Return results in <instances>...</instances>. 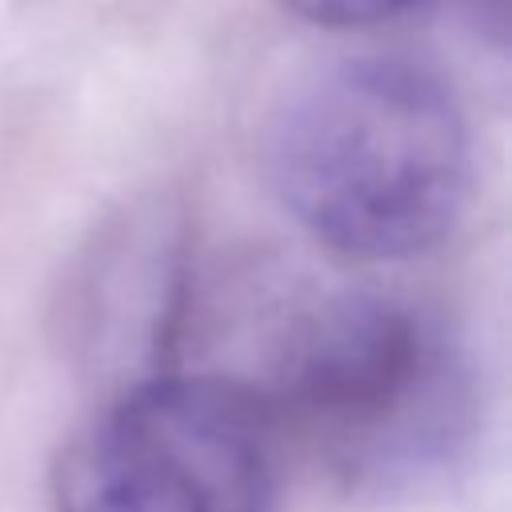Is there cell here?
<instances>
[{
	"instance_id": "cell-1",
	"label": "cell",
	"mask_w": 512,
	"mask_h": 512,
	"mask_svg": "<svg viewBox=\"0 0 512 512\" xmlns=\"http://www.w3.org/2000/svg\"><path fill=\"white\" fill-rule=\"evenodd\" d=\"M284 212L348 260L436 248L472 188V136L452 88L408 56H340L296 76L260 128Z\"/></svg>"
},
{
	"instance_id": "cell-2",
	"label": "cell",
	"mask_w": 512,
	"mask_h": 512,
	"mask_svg": "<svg viewBox=\"0 0 512 512\" xmlns=\"http://www.w3.org/2000/svg\"><path fill=\"white\" fill-rule=\"evenodd\" d=\"M272 416L308 428L360 476L420 472L452 452L468 408L444 332L380 292H332L280 320L260 380H240Z\"/></svg>"
},
{
	"instance_id": "cell-3",
	"label": "cell",
	"mask_w": 512,
	"mask_h": 512,
	"mask_svg": "<svg viewBox=\"0 0 512 512\" xmlns=\"http://www.w3.org/2000/svg\"><path fill=\"white\" fill-rule=\"evenodd\" d=\"M188 308L184 220L136 208L92 240L64 296V332L76 352L120 376V392L172 372L168 352Z\"/></svg>"
},
{
	"instance_id": "cell-5",
	"label": "cell",
	"mask_w": 512,
	"mask_h": 512,
	"mask_svg": "<svg viewBox=\"0 0 512 512\" xmlns=\"http://www.w3.org/2000/svg\"><path fill=\"white\" fill-rule=\"evenodd\" d=\"M300 20L320 28H372L412 12L424 0H284Z\"/></svg>"
},
{
	"instance_id": "cell-4",
	"label": "cell",
	"mask_w": 512,
	"mask_h": 512,
	"mask_svg": "<svg viewBox=\"0 0 512 512\" xmlns=\"http://www.w3.org/2000/svg\"><path fill=\"white\" fill-rule=\"evenodd\" d=\"M52 492L56 512H220L212 496L116 404L64 444Z\"/></svg>"
}]
</instances>
